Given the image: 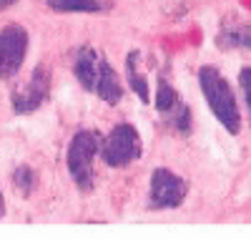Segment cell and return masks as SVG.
<instances>
[{"label":"cell","mask_w":251,"mask_h":239,"mask_svg":"<svg viewBox=\"0 0 251 239\" xmlns=\"http://www.w3.org/2000/svg\"><path fill=\"white\" fill-rule=\"evenodd\" d=\"M199 86L201 93L211 108V114L216 116V121L226 128L231 136H236L241 131V111L236 96L231 91V83L224 78V73L214 66H201L199 68Z\"/></svg>","instance_id":"obj_1"},{"label":"cell","mask_w":251,"mask_h":239,"mask_svg":"<svg viewBox=\"0 0 251 239\" xmlns=\"http://www.w3.org/2000/svg\"><path fill=\"white\" fill-rule=\"evenodd\" d=\"M100 144L103 136L91 128H80L73 134L68 151H66V166L73 184L80 191H91L96 186V171H93V161L100 154Z\"/></svg>","instance_id":"obj_2"},{"label":"cell","mask_w":251,"mask_h":239,"mask_svg":"<svg viewBox=\"0 0 251 239\" xmlns=\"http://www.w3.org/2000/svg\"><path fill=\"white\" fill-rule=\"evenodd\" d=\"M141 154H143L141 134L131 123H116L108 131V136H103L100 159L113 169H123L133 164L136 159H141Z\"/></svg>","instance_id":"obj_3"},{"label":"cell","mask_w":251,"mask_h":239,"mask_svg":"<svg viewBox=\"0 0 251 239\" xmlns=\"http://www.w3.org/2000/svg\"><path fill=\"white\" fill-rule=\"evenodd\" d=\"M188 194V184L183 177L174 174L171 169H153L151 189H149V207L151 209H176L183 204Z\"/></svg>","instance_id":"obj_4"},{"label":"cell","mask_w":251,"mask_h":239,"mask_svg":"<svg viewBox=\"0 0 251 239\" xmlns=\"http://www.w3.org/2000/svg\"><path fill=\"white\" fill-rule=\"evenodd\" d=\"M28 53V30L18 23L0 28V81L13 78Z\"/></svg>","instance_id":"obj_5"},{"label":"cell","mask_w":251,"mask_h":239,"mask_svg":"<svg viewBox=\"0 0 251 239\" xmlns=\"http://www.w3.org/2000/svg\"><path fill=\"white\" fill-rule=\"evenodd\" d=\"M48 96H50V71H48V66H38L30 73L28 83H23V89L13 91L10 108H13V114L25 116V114L38 111Z\"/></svg>","instance_id":"obj_6"},{"label":"cell","mask_w":251,"mask_h":239,"mask_svg":"<svg viewBox=\"0 0 251 239\" xmlns=\"http://www.w3.org/2000/svg\"><path fill=\"white\" fill-rule=\"evenodd\" d=\"M216 46L221 51H249L251 53V23L244 18L228 15L216 33Z\"/></svg>","instance_id":"obj_7"},{"label":"cell","mask_w":251,"mask_h":239,"mask_svg":"<svg viewBox=\"0 0 251 239\" xmlns=\"http://www.w3.org/2000/svg\"><path fill=\"white\" fill-rule=\"evenodd\" d=\"M100 63H103V56H100L93 46L78 48V53H75V58H73V73H75L78 83H80L86 91H91V93H96Z\"/></svg>","instance_id":"obj_8"},{"label":"cell","mask_w":251,"mask_h":239,"mask_svg":"<svg viewBox=\"0 0 251 239\" xmlns=\"http://www.w3.org/2000/svg\"><path fill=\"white\" fill-rule=\"evenodd\" d=\"M96 96L100 101H106L108 106H116L123 98V83H121L118 73L113 71V66L106 58H103V63H100V73H98V83H96Z\"/></svg>","instance_id":"obj_9"},{"label":"cell","mask_w":251,"mask_h":239,"mask_svg":"<svg viewBox=\"0 0 251 239\" xmlns=\"http://www.w3.org/2000/svg\"><path fill=\"white\" fill-rule=\"evenodd\" d=\"M126 81H128L131 91L138 96L141 103H151V86H149V78H146V73L141 68V53L138 51H131L126 56Z\"/></svg>","instance_id":"obj_10"},{"label":"cell","mask_w":251,"mask_h":239,"mask_svg":"<svg viewBox=\"0 0 251 239\" xmlns=\"http://www.w3.org/2000/svg\"><path fill=\"white\" fill-rule=\"evenodd\" d=\"M46 3L58 13H103L111 8V0H46Z\"/></svg>","instance_id":"obj_11"},{"label":"cell","mask_w":251,"mask_h":239,"mask_svg":"<svg viewBox=\"0 0 251 239\" xmlns=\"http://www.w3.org/2000/svg\"><path fill=\"white\" fill-rule=\"evenodd\" d=\"M163 119H166V123H169V128L174 134H181V136L191 134V108L183 101H178L174 108H169V111L163 114Z\"/></svg>","instance_id":"obj_12"},{"label":"cell","mask_w":251,"mask_h":239,"mask_svg":"<svg viewBox=\"0 0 251 239\" xmlns=\"http://www.w3.org/2000/svg\"><path fill=\"white\" fill-rule=\"evenodd\" d=\"M13 186H15L20 194H23V197H30V194L35 191V186H38L35 171H33L28 164L15 166V171H13Z\"/></svg>","instance_id":"obj_13"},{"label":"cell","mask_w":251,"mask_h":239,"mask_svg":"<svg viewBox=\"0 0 251 239\" xmlns=\"http://www.w3.org/2000/svg\"><path fill=\"white\" fill-rule=\"evenodd\" d=\"M181 101V96L176 93V89L169 83V81H158V86H156V108L161 114H166L169 108H174L176 103Z\"/></svg>","instance_id":"obj_14"},{"label":"cell","mask_w":251,"mask_h":239,"mask_svg":"<svg viewBox=\"0 0 251 239\" xmlns=\"http://www.w3.org/2000/svg\"><path fill=\"white\" fill-rule=\"evenodd\" d=\"M239 86H241V93H244V103L249 108V116H251V66H244L239 73Z\"/></svg>","instance_id":"obj_15"},{"label":"cell","mask_w":251,"mask_h":239,"mask_svg":"<svg viewBox=\"0 0 251 239\" xmlns=\"http://www.w3.org/2000/svg\"><path fill=\"white\" fill-rule=\"evenodd\" d=\"M15 3H18V0H0V10H5V8H10Z\"/></svg>","instance_id":"obj_16"},{"label":"cell","mask_w":251,"mask_h":239,"mask_svg":"<svg viewBox=\"0 0 251 239\" xmlns=\"http://www.w3.org/2000/svg\"><path fill=\"white\" fill-rule=\"evenodd\" d=\"M5 214V199H3V191H0V216Z\"/></svg>","instance_id":"obj_17"}]
</instances>
